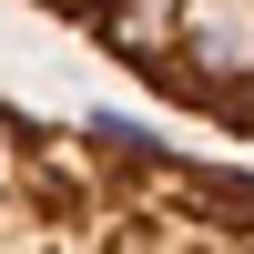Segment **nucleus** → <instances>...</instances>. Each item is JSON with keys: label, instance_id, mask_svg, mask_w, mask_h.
Segmentation results:
<instances>
[{"label": "nucleus", "instance_id": "nucleus-1", "mask_svg": "<svg viewBox=\"0 0 254 254\" xmlns=\"http://www.w3.org/2000/svg\"><path fill=\"white\" fill-rule=\"evenodd\" d=\"M0 254H254V173L112 112L0 102Z\"/></svg>", "mask_w": 254, "mask_h": 254}, {"label": "nucleus", "instance_id": "nucleus-2", "mask_svg": "<svg viewBox=\"0 0 254 254\" xmlns=\"http://www.w3.org/2000/svg\"><path fill=\"white\" fill-rule=\"evenodd\" d=\"M173 112L254 142V0H31Z\"/></svg>", "mask_w": 254, "mask_h": 254}]
</instances>
